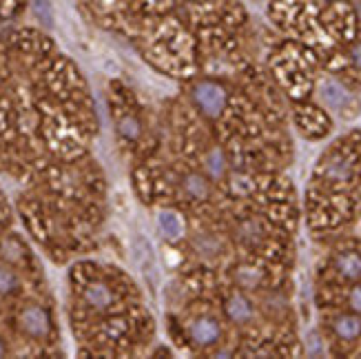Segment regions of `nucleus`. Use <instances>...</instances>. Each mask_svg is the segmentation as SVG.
Returning a JSON list of instances; mask_svg holds the SVG:
<instances>
[{
  "instance_id": "1",
  "label": "nucleus",
  "mask_w": 361,
  "mask_h": 359,
  "mask_svg": "<svg viewBox=\"0 0 361 359\" xmlns=\"http://www.w3.org/2000/svg\"><path fill=\"white\" fill-rule=\"evenodd\" d=\"M193 100L197 102V107L207 116L217 118L219 114H222V109H224L226 91L219 85H215V83H200L193 89Z\"/></svg>"
},
{
  "instance_id": "2",
  "label": "nucleus",
  "mask_w": 361,
  "mask_h": 359,
  "mask_svg": "<svg viewBox=\"0 0 361 359\" xmlns=\"http://www.w3.org/2000/svg\"><path fill=\"white\" fill-rule=\"evenodd\" d=\"M23 326H25V331L31 333V335H36V337H47L51 331V322H49V315L44 313L42 308L38 306H29L23 310Z\"/></svg>"
},
{
  "instance_id": "3",
  "label": "nucleus",
  "mask_w": 361,
  "mask_h": 359,
  "mask_svg": "<svg viewBox=\"0 0 361 359\" xmlns=\"http://www.w3.org/2000/svg\"><path fill=\"white\" fill-rule=\"evenodd\" d=\"M191 337L197 341L200 346H211L219 339V326L211 317H202L191 326Z\"/></svg>"
},
{
  "instance_id": "4",
  "label": "nucleus",
  "mask_w": 361,
  "mask_h": 359,
  "mask_svg": "<svg viewBox=\"0 0 361 359\" xmlns=\"http://www.w3.org/2000/svg\"><path fill=\"white\" fill-rule=\"evenodd\" d=\"M226 315L233 322L242 324V322H248L250 317H253V308H250V304L244 295H233V298L226 302Z\"/></svg>"
},
{
  "instance_id": "5",
  "label": "nucleus",
  "mask_w": 361,
  "mask_h": 359,
  "mask_svg": "<svg viewBox=\"0 0 361 359\" xmlns=\"http://www.w3.org/2000/svg\"><path fill=\"white\" fill-rule=\"evenodd\" d=\"M333 331L341 339H355L361 335V320L357 315H341L333 322Z\"/></svg>"
},
{
  "instance_id": "6",
  "label": "nucleus",
  "mask_w": 361,
  "mask_h": 359,
  "mask_svg": "<svg viewBox=\"0 0 361 359\" xmlns=\"http://www.w3.org/2000/svg\"><path fill=\"white\" fill-rule=\"evenodd\" d=\"M337 271L348 277V279H359L361 277V255L357 253H341L337 257Z\"/></svg>"
},
{
  "instance_id": "7",
  "label": "nucleus",
  "mask_w": 361,
  "mask_h": 359,
  "mask_svg": "<svg viewBox=\"0 0 361 359\" xmlns=\"http://www.w3.org/2000/svg\"><path fill=\"white\" fill-rule=\"evenodd\" d=\"M158 222H160V231L164 233V238H169V240H178V238L182 236V220H180V217H178L176 213H171V211L160 213Z\"/></svg>"
},
{
  "instance_id": "8",
  "label": "nucleus",
  "mask_w": 361,
  "mask_h": 359,
  "mask_svg": "<svg viewBox=\"0 0 361 359\" xmlns=\"http://www.w3.org/2000/svg\"><path fill=\"white\" fill-rule=\"evenodd\" d=\"M85 298H87V302L93 308H106L109 304H111L114 295H111V291H109L104 284H91L87 288V293H85Z\"/></svg>"
},
{
  "instance_id": "9",
  "label": "nucleus",
  "mask_w": 361,
  "mask_h": 359,
  "mask_svg": "<svg viewBox=\"0 0 361 359\" xmlns=\"http://www.w3.org/2000/svg\"><path fill=\"white\" fill-rule=\"evenodd\" d=\"M322 98L331 107H341L348 100V93L343 91V87H339L337 83H324L322 85Z\"/></svg>"
},
{
  "instance_id": "10",
  "label": "nucleus",
  "mask_w": 361,
  "mask_h": 359,
  "mask_svg": "<svg viewBox=\"0 0 361 359\" xmlns=\"http://www.w3.org/2000/svg\"><path fill=\"white\" fill-rule=\"evenodd\" d=\"M184 191L188 193V195H193V197H197V200H202V197H207L209 195V189H207V180H204L202 176H188V178H184Z\"/></svg>"
},
{
  "instance_id": "11",
  "label": "nucleus",
  "mask_w": 361,
  "mask_h": 359,
  "mask_svg": "<svg viewBox=\"0 0 361 359\" xmlns=\"http://www.w3.org/2000/svg\"><path fill=\"white\" fill-rule=\"evenodd\" d=\"M31 7H34L38 20L47 27L51 29L54 27V7L49 0H31Z\"/></svg>"
},
{
  "instance_id": "12",
  "label": "nucleus",
  "mask_w": 361,
  "mask_h": 359,
  "mask_svg": "<svg viewBox=\"0 0 361 359\" xmlns=\"http://www.w3.org/2000/svg\"><path fill=\"white\" fill-rule=\"evenodd\" d=\"M118 131H120V135H124L127 140H135V138L140 135V124H137L135 118L124 116V118L118 122Z\"/></svg>"
},
{
  "instance_id": "13",
  "label": "nucleus",
  "mask_w": 361,
  "mask_h": 359,
  "mask_svg": "<svg viewBox=\"0 0 361 359\" xmlns=\"http://www.w3.org/2000/svg\"><path fill=\"white\" fill-rule=\"evenodd\" d=\"M207 169L211 171L213 178H217L219 174H222V171H224V158H222V153L213 151L209 158H207Z\"/></svg>"
},
{
  "instance_id": "14",
  "label": "nucleus",
  "mask_w": 361,
  "mask_h": 359,
  "mask_svg": "<svg viewBox=\"0 0 361 359\" xmlns=\"http://www.w3.org/2000/svg\"><path fill=\"white\" fill-rule=\"evenodd\" d=\"M16 288V277L13 273H9L7 269H0V293H9Z\"/></svg>"
},
{
  "instance_id": "15",
  "label": "nucleus",
  "mask_w": 361,
  "mask_h": 359,
  "mask_svg": "<svg viewBox=\"0 0 361 359\" xmlns=\"http://www.w3.org/2000/svg\"><path fill=\"white\" fill-rule=\"evenodd\" d=\"M257 271H253V269H242L240 271V282H244L246 286H255V282H257Z\"/></svg>"
},
{
  "instance_id": "16",
  "label": "nucleus",
  "mask_w": 361,
  "mask_h": 359,
  "mask_svg": "<svg viewBox=\"0 0 361 359\" xmlns=\"http://www.w3.org/2000/svg\"><path fill=\"white\" fill-rule=\"evenodd\" d=\"M350 306L357 310V313H361V286L353 288V293H350Z\"/></svg>"
},
{
  "instance_id": "17",
  "label": "nucleus",
  "mask_w": 361,
  "mask_h": 359,
  "mask_svg": "<svg viewBox=\"0 0 361 359\" xmlns=\"http://www.w3.org/2000/svg\"><path fill=\"white\" fill-rule=\"evenodd\" d=\"M353 60H355L357 67H361V44L353 47Z\"/></svg>"
},
{
  "instance_id": "18",
  "label": "nucleus",
  "mask_w": 361,
  "mask_h": 359,
  "mask_svg": "<svg viewBox=\"0 0 361 359\" xmlns=\"http://www.w3.org/2000/svg\"><path fill=\"white\" fill-rule=\"evenodd\" d=\"M0 355H3V344H0Z\"/></svg>"
}]
</instances>
